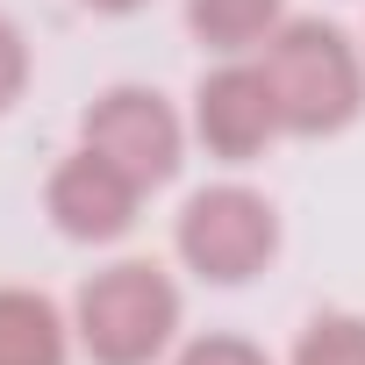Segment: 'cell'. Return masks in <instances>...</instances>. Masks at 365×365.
I'll return each mask as SVG.
<instances>
[{"instance_id":"cell-1","label":"cell","mask_w":365,"mask_h":365,"mask_svg":"<svg viewBox=\"0 0 365 365\" xmlns=\"http://www.w3.org/2000/svg\"><path fill=\"white\" fill-rule=\"evenodd\" d=\"M258 65L272 79L287 136H336L365 115V51L322 15H287Z\"/></svg>"},{"instance_id":"cell-2","label":"cell","mask_w":365,"mask_h":365,"mask_svg":"<svg viewBox=\"0 0 365 365\" xmlns=\"http://www.w3.org/2000/svg\"><path fill=\"white\" fill-rule=\"evenodd\" d=\"M72 336L93 365H158L179 336V287L150 258H115L79 279Z\"/></svg>"},{"instance_id":"cell-3","label":"cell","mask_w":365,"mask_h":365,"mask_svg":"<svg viewBox=\"0 0 365 365\" xmlns=\"http://www.w3.org/2000/svg\"><path fill=\"white\" fill-rule=\"evenodd\" d=\"M172 251L194 279L208 287H244L258 279L272 258H279V208L258 194V187H201L187 208H179V230H172Z\"/></svg>"},{"instance_id":"cell-4","label":"cell","mask_w":365,"mask_h":365,"mask_svg":"<svg viewBox=\"0 0 365 365\" xmlns=\"http://www.w3.org/2000/svg\"><path fill=\"white\" fill-rule=\"evenodd\" d=\"M79 143L101 150L115 172H129L136 187H165V179L187 165V122L172 115V101L158 86H108L86 101L79 115Z\"/></svg>"},{"instance_id":"cell-5","label":"cell","mask_w":365,"mask_h":365,"mask_svg":"<svg viewBox=\"0 0 365 365\" xmlns=\"http://www.w3.org/2000/svg\"><path fill=\"white\" fill-rule=\"evenodd\" d=\"M194 136H201L208 158H222V165H258V158L272 150V136H287L265 65L222 58L215 72H201V86H194Z\"/></svg>"},{"instance_id":"cell-6","label":"cell","mask_w":365,"mask_h":365,"mask_svg":"<svg viewBox=\"0 0 365 365\" xmlns=\"http://www.w3.org/2000/svg\"><path fill=\"white\" fill-rule=\"evenodd\" d=\"M43 208H51L58 237H72V244H122V237L136 230L143 187H136L129 172H115L101 150L79 143L72 158H58L51 187H43Z\"/></svg>"},{"instance_id":"cell-7","label":"cell","mask_w":365,"mask_h":365,"mask_svg":"<svg viewBox=\"0 0 365 365\" xmlns=\"http://www.w3.org/2000/svg\"><path fill=\"white\" fill-rule=\"evenodd\" d=\"M72 315L36 287H0V365H65L72 358Z\"/></svg>"},{"instance_id":"cell-8","label":"cell","mask_w":365,"mask_h":365,"mask_svg":"<svg viewBox=\"0 0 365 365\" xmlns=\"http://www.w3.org/2000/svg\"><path fill=\"white\" fill-rule=\"evenodd\" d=\"M279 22H287V0H187V29L222 58L265 51Z\"/></svg>"},{"instance_id":"cell-9","label":"cell","mask_w":365,"mask_h":365,"mask_svg":"<svg viewBox=\"0 0 365 365\" xmlns=\"http://www.w3.org/2000/svg\"><path fill=\"white\" fill-rule=\"evenodd\" d=\"M287 365H365V315H351V308L308 315V329L294 336Z\"/></svg>"},{"instance_id":"cell-10","label":"cell","mask_w":365,"mask_h":365,"mask_svg":"<svg viewBox=\"0 0 365 365\" xmlns=\"http://www.w3.org/2000/svg\"><path fill=\"white\" fill-rule=\"evenodd\" d=\"M172 365H272L251 336H230V329H208V336H194L187 351H179Z\"/></svg>"},{"instance_id":"cell-11","label":"cell","mask_w":365,"mask_h":365,"mask_svg":"<svg viewBox=\"0 0 365 365\" xmlns=\"http://www.w3.org/2000/svg\"><path fill=\"white\" fill-rule=\"evenodd\" d=\"M22 93H29V36L0 15V115H8Z\"/></svg>"},{"instance_id":"cell-12","label":"cell","mask_w":365,"mask_h":365,"mask_svg":"<svg viewBox=\"0 0 365 365\" xmlns=\"http://www.w3.org/2000/svg\"><path fill=\"white\" fill-rule=\"evenodd\" d=\"M93 15H136V8H150V0H86Z\"/></svg>"}]
</instances>
